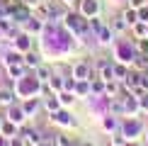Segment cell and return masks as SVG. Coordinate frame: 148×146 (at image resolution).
Returning <instances> with one entry per match:
<instances>
[{
    "instance_id": "obj_6",
    "label": "cell",
    "mask_w": 148,
    "mask_h": 146,
    "mask_svg": "<svg viewBox=\"0 0 148 146\" xmlns=\"http://www.w3.org/2000/svg\"><path fill=\"white\" fill-rule=\"evenodd\" d=\"M22 27H24V32H27V34H39L41 29L46 27V22L41 20V17H36V15H32V17H29L27 22L22 24Z\"/></svg>"
},
{
    "instance_id": "obj_35",
    "label": "cell",
    "mask_w": 148,
    "mask_h": 146,
    "mask_svg": "<svg viewBox=\"0 0 148 146\" xmlns=\"http://www.w3.org/2000/svg\"><path fill=\"white\" fill-rule=\"evenodd\" d=\"M129 5H131V8H136V10H141L143 5H148V0H129Z\"/></svg>"
},
{
    "instance_id": "obj_25",
    "label": "cell",
    "mask_w": 148,
    "mask_h": 146,
    "mask_svg": "<svg viewBox=\"0 0 148 146\" xmlns=\"http://www.w3.org/2000/svg\"><path fill=\"white\" fill-rule=\"evenodd\" d=\"M134 68L141 71V73H146V68H148V56H143V54L136 51V56H134Z\"/></svg>"
},
{
    "instance_id": "obj_23",
    "label": "cell",
    "mask_w": 148,
    "mask_h": 146,
    "mask_svg": "<svg viewBox=\"0 0 148 146\" xmlns=\"http://www.w3.org/2000/svg\"><path fill=\"white\" fill-rule=\"evenodd\" d=\"M53 146H73V139L68 136V134H63V132H58V134H53Z\"/></svg>"
},
{
    "instance_id": "obj_8",
    "label": "cell",
    "mask_w": 148,
    "mask_h": 146,
    "mask_svg": "<svg viewBox=\"0 0 148 146\" xmlns=\"http://www.w3.org/2000/svg\"><path fill=\"white\" fill-rule=\"evenodd\" d=\"M51 122H56V124H63V127H73V124H75V119L71 117V112H68V110H63V107H61L58 112H53V114H51Z\"/></svg>"
},
{
    "instance_id": "obj_1",
    "label": "cell",
    "mask_w": 148,
    "mask_h": 146,
    "mask_svg": "<svg viewBox=\"0 0 148 146\" xmlns=\"http://www.w3.org/2000/svg\"><path fill=\"white\" fill-rule=\"evenodd\" d=\"M121 134L129 139V141H136V139L143 134V124H141V119L138 117H126L124 122H121Z\"/></svg>"
},
{
    "instance_id": "obj_16",
    "label": "cell",
    "mask_w": 148,
    "mask_h": 146,
    "mask_svg": "<svg viewBox=\"0 0 148 146\" xmlns=\"http://www.w3.org/2000/svg\"><path fill=\"white\" fill-rule=\"evenodd\" d=\"M0 136H5V139L17 136V124H15V122H10V119H5L3 124H0Z\"/></svg>"
},
{
    "instance_id": "obj_42",
    "label": "cell",
    "mask_w": 148,
    "mask_h": 146,
    "mask_svg": "<svg viewBox=\"0 0 148 146\" xmlns=\"http://www.w3.org/2000/svg\"><path fill=\"white\" fill-rule=\"evenodd\" d=\"M0 107H3V105H0Z\"/></svg>"
},
{
    "instance_id": "obj_19",
    "label": "cell",
    "mask_w": 148,
    "mask_h": 146,
    "mask_svg": "<svg viewBox=\"0 0 148 146\" xmlns=\"http://www.w3.org/2000/svg\"><path fill=\"white\" fill-rule=\"evenodd\" d=\"M97 39H100V44H112L114 41V32H112V27H109V24H104V27L100 29V32H97Z\"/></svg>"
},
{
    "instance_id": "obj_9",
    "label": "cell",
    "mask_w": 148,
    "mask_h": 146,
    "mask_svg": "<svg viewBox=\"0 0 148 146\" xmlns=\"http://www.w3.org/2000/svg\"><path fill=\"white\" fill-rule=\"evenodd\" d=\"M15 97H17V93L10 88V85H0V105L3 107L15 105Z\"/></svg>"
},
{
    "instance_id": "obj_10",
    "label": "cell",
    "mask_w": 148,
    "mask_h": 146,
    "mask_svg": "<svg viewBox=\"0 0 148 146\" xmlns=\"http://www.w3.org/2000/svg\"><path fill=\"white\" fill-rule=\"evenodd\" d=\"M27 73H29V68L24 66V61H22V63H15V66H8V76L15 78V81H22Z\"/></svg>"
},
{
    "instance_id": "obj_13",
    "label": "cell",
    "mask_w": 148,
    "mask_h": 146,
    "mask_svg": "<svg viewBox=\"0 0 148 146\" xmlns=\"http://www.w3.org/2000/svg\"><path fill=\"white\" fill-rule=\"evenodd\" d=\"M51 76H53L51 68H49V66H44V63H39V66L34 68V78H36L39 83H49V81H51Z\"/></svg>"
},
{
    "instance_id": "obj_20",
    "label": "cell",
    "mask_w": 148,
    "mask_h": 146,
    "mask_svg": "<svg viewBox=\"0 0 148 146\" xmlns=\"http://www.w3.org/2000/svg\"><path fill=\"white\" fill-rule=\"evenodd\" d=\"M22 56H24V54H20L17 49H10V51L5 54V59H3L5 68H8V66H15V63H22Z\"/></svg>"
},
{
    "instance_id": "obj_40",
    "label": "cell",
    "mask_w": 148,
    "mask_h": 146,
    "mask_svg": "<svg viewBox=\"0 0 148 146\" xmlns=\"http://www.w3.org/2000/svg\"><path fill=\"white\" fill-rule=\"evenodd\" d=\"M126 146H138V144H136V141H134V144H129V141H126Z\"/></svg>"
},
{
    "instance_id": "obj_32",
    "label": "cell",
    "mask_w": 148,
    "mask_h": 146,
    "mask_svg": "<svg viewBox=\"0 0 148 146\" xmlns=\"http://www.w3.org/2000/svg\"><path fill=\"white\" fill-rule=\"evenodd\" d=\"M138 110H141L143 114H148V93L138 97Z\"/></svg>"
},
{
    "instance_id": "obj_22",
    "label": "cell",
    "mask_w": 148,
    "mask_h": 146,
    "mask_svg": "<svg viewBox=\"0 0 148 146\" xmlns=\"http://www.w3.org/2000/svg\"><path fill=\"white\" fill-rule=\"evenodd\" d=\"M119 95V81H104V97H116Z\"/></svg>"
},
{
    "instance_id": "obj_39",
    "label": "cell",
    "mask_w": 148,
    "mask_h": 146,
    "mask_svg": "<svg viewBox=\"0 0 148 146\" xmlns=\"http://www.w3.org/2000/svg\"><path fill=\"white\" fill-rule=\"evenodd\" d=\"M80 146H95V141H88V139H83V141H80Z\"/></svg>"
},
{
    "instance_id": "obj_3",
    "label": "cell",
    "mask_w": 148,
    "mask_h": 146,
    "mask_svg": "<svg viewBox=\"0 0 148 146\" xmlns=\"http://www.w3.org/2000/svg\"><path fill=\"white\" fill-rule=\"evenodd\" d=\"M71 76L75 78V81H90V76H92L90 63H88V61H80V63H75V66H73V71H71Z\"/></svg>"
},
{
    "instance_id": "obj_14",
    "label": "cell",
    "mask_w": 148,
    "mask_h": 146,
    "mask_svg": "<svg viewBox=\"0 0 148 146\" xmlns=\"http://www.w3.org/2000/svg\"><path fill=\"white\" fill-rule=\"evenodd\" d=\"M41 105H44V110H46L49 114H53V112H58V110H61V102H58V97H56V95L41 97Z\"/></svg>"
},
{
    "instance_id": "obj_33",
    "label": "cell",
    "mask_w": 148,
    "mask_h": 146,
    "mask_svg": "<svg viewBox=\"0 0 148 146\" xmlns=\"http://www.w3.org/2000/svg\"><path fill=\"white\" fill-rule=\"evenodd\" d=\"M138 54L148 56V36H146V39H138Z\"/></svg>"
},
{
    "instance_id": "obj_2",
    "label": "cell",
    "mask_w": 148,
    "mask_h": 146,
    "mask_svg": "<svg viewBox=\"0 0 148 146\" xmlns=\"http://www.w3.org/2000/svg\"><path fill=\"white\" fill-rule=\"evenodd\" d=\"M102 12V5H100V0H80V15L83 17H95V15H100Z\"/></svg>"
},
{
    "instance_id": "obj_4",
    "label": "cell",
    "mask_w": 148,
    "mask_h": 146,
    "mask_svg": "<svg viewBox=\"0 0 148 146\" xmlns=\"http://www.w3.org/2000/svg\"><path fill=\"white\" fill-rule=\"evenodd\" d=\"M5 119L15 122V124L20 127V124H24V119H27V112H24L22 105H10L8 107V117H5Z\"/></svg>"
},
{
    "instance_id": "obj_37",
    "label": "cell",
    "mask_w": 148,
    "mask_h": 146,
    "mask_svg": "<svg viewBox=\"0 0 148 146\" xmlns=\"http://www.w3.org/2000/svg\"><path fill=\"white\" fill-rule=\"evenodd\" d=\"M39 3H41V0H22V5H27V8H32V10H34Z\"/></svg>"
},
{
    "instance_id": "obj_17",
    "label": "cell",
    "mask_w": 148,
    "mask_h": 146,
    "mask_svg": "<svg viewBox=\"0 0 148 146\" xmlns=\"http://www.w3.org/2000/svg\"><path fill=\"white\" fill-rule=\"evenodd\" d=\"M75 97H90L92 90H90V81H75V88H73Z\"/></svg>"
},
{
    "instance_id": "obj_5",
    "label": "cell",
    "mask_w": 148,
    "mask_h": 146,
    "mask_svg": "<svg viewBox=\"0 0 148 146\" xmlns=\"http://www.w3.org/2000/svg\"><path fill=\"white\" fill-rule=\"evenodd\" d=\"M20 134H22V139H24V144H27V146H39L41 141H44L41 132H36V129H29V127H24V129H22Z\"/></svg>"
},
{
    "instance_id": "obj_15",
    "label": "cell",
    "mask_w": 148,
    "mask_h": 146,
    "mask_svg": "<svg viewBox=\"0 0 148 146\" xmlns=\"http://www.w3.org/2000/svg\"><path fill=\"white\" fill-rule=\"evenodd\" d=\"M90 90H92V95L104 97V81L100 76H90Z\"/></svg>"
},
{
    "instance_id": "obj_29",
    "label": "cell",
    "mask_w": 148,
    "mask_h": 146,
    "mask_svg": "<svg viewBox=\"0 0 148 146\" xmlns=\"http://www.w3.org/2000/svg\"><path fill=\"white\" fill-rule=\"evenodd\" d=\"M88 24H90V29H92V32H100V29L104 27V24H102V20H100V15H95V17H90V20H88Z\"/></svg>"
},
{
    "instance_id": "obj_24",
    "label": "cell",
    "mask_w": 148,
    "mask_h": 146,
    "mask_svg": "<svg viewBox=\"0 0 148 146\" xmlns=\"http://www.w3.org/2000/svg\"><path fill=\"white\" fill-rule=\"evenodd\" d=\"M131 32H134L136 39H146V36H148V24H146V22H136V24L131 27Z\"/></svg>"
},
{
    "instance_id": "obj_21",
    "label": "cell",
    "mask_w": 148,
    "mask_h": 146,
    "mask_svg": "<svg viewBox=\"0 0 148 146\" xmlns=\"http://www.w3.org/2000/svg\"><path fill=\"white\" fill-rule=\"evenodd\" d=\"M109 27H112V32H114V34H121V32H126V29H129V24H126V20H124L121 15H116V17H112Z\"/></svg>"
},
{
    "instance_id": "obj_11",
    "label": "cell",
    "mask_w": 148,
    "mask_h": 146,
    "mask_svg": "<svg viewBox=\"0 0 148 146\" xmlns=\"http://www.w3.org/2000/svg\"><path fill=\"white\" fill-rule=\"evenodd\" d=\"M102 127H104V132L114 134V132H116V129H119V127H121V122L116 119V117H114L112 112H109V114H104V117H102Z\"/></svg>"
},
{
    "instance_id": "obj_30",
    "label": "cell",
    "mask_w": 148,
    "mask_h": 146,
    "mask_svg": "<svg viewBox=\"0 0 148 146\" xmlns=\"http://www.w3.org/2000/svg\"><path fill=\"white\" fill-rule=\"evenodd\" d=\"M46 85H49V88H51V90H58V93H61V90H63V81H61L58 76H51V81H49Z\"/></svg>"
},
{
    "instance_id": "obj_34",
    "label": "cell",
    "mask_w": 148,
    "mask_h": 146,
    "mask_svg": "<svg viewBox=\"0 0 148 146\" xmlns=\"http://www.w3.org/2000/svg\"><path fill=\"white\" fill-rule=\"evenodd\" d=\"M138 22H146L148 24V5H143V8L138 10Z\"/></svg>"
},
{
    "instance_id": "obj_41",
    "label": "cell",
    "mask_w": 148,
    "mask_h": 146,
    "mask_svg": "<svg viewBox=\"0 0 148 146\" xmlns=\"http://www.w3.org/2000/svg\"><path fill=\"white\" fill-rule=\"evenodd\" d=\"M146 73H148V68H146Z\"/></svg>"
},
{
    "instance_id": "obj_26",
    "label": "cell",
    "mask_w": 148,
    "mask_h": 146,
    "mask_svg": "<svg viewBox=\"0 0 148 146\" xmlns=\"http://www.w3.org/2000/svg\"><path fill=\"white\" fill-rule=\"evenodd\" d=\"M58 97V102H61V107H68L73 100H75V93H71V90H61V93L56 95Z\"/></svg>"
},
{
    "instance_id": "obj_31",
    "label": "cell",
    "mask_w": 148,
    "mask_h": 146,
    "mask_svg": "<svg viewBox=\"0 0 148 146\" xmlns=\"http://www.w3.org/2000/svg\"><path fill=\"white\" fill-rule=\"evenodd\" d=\"M129 139L124 136V134H112V146H126Z\"/></svg>"
},
{
    "instance_id": "obj_28",
    "label": "cell",
    "mask_w": 148,
    "mask_h": 146,
    "mask_svg": "<svg viewBox=\"0 0 148 146\" xmlns=\"http://www.w3.org/2000/svg\"><path fill=\"white\" fill-rule=\"evenodd\" d=\"M17 49H22V51H29L32 49V44H29V34H17Z\"/></svg>"
},
{
    "instance_id": "obj_27",
    "label": "cell",
    "mask_w": 148,
    "mask_h": 146,
    "mask_svg": "<svg viewBox=\"0 0 148 146\" xmlns=\"http://www.w3.org/2000/svg\"><path fill=\"white\" fill-rule=\"evenodd\" d=\"M129 71H131V68H126V66H121V63H114V81H124V78L129 76Z\"/></svg>"
},
{
    "instance_id": "obj_12",
    "label": "cell",
    "mask_w": 148,
    "mask_h": 146,
    "mask_svg": "<svg viewBox=\"0 0 148 146\" xmlns=\"http://www.w3.org/2000/svg\"><path fill=\"white\" fill-rule=\"evenodd\" d=\"M22 107H24V112H27V117H32V114H36V112H39L41 100H39V97H27V100L22 102Z\"/></svg>"
},
{
    "instance_id": "obj_18",
    "label": "cell",
    "mask_w": 148,
    "mask_h": 146,
    "mask_svg": "<svg viewBox=\"0 0 148 146\" xmlns=\"http://www.w3.org/2000/svg\"><path fill=\"white\" fill-rule=\"evenodd\" d=\"M121 17L126 20L129 27H134V24L138 22V10H136V8H131V5H126V8L121 10Z\"/></svg>"
},
{
    "instance_id": "obj_7",
    "label": "cell",
    "mask_w": 148,
    "mask_h": 146,
    "mask_svg": "<svg viewBox=\"0 0 148 146\" xmlns=\"http://www.w3.org/2000/svg\"><path fill=\"white\" fill-rule=\"evenodd\" d=\"M22 61H24V66H27L29 71H34L36 66L41 63V54L36 51V49H29V51H24V56H22Z\"/></svg>"
},
{
    "instance_id": "obj_38",
    "label": "cell",
    "mask_w": 148,
    "mask_h": 146,
    "mask_svg": "<svg viewBox=\"0 0 148 146\" xmlns=\"http://www.w3.org/2000/svg\"><path fill=\"white\" fill-rule=\"evenodd\" d=\"M10 146H27V144H24V139H10Z\"/></svg>"
},
{
    "instance_id": "obj_36",
    "label": "cell",
    "mask_w": 148,
    "mask_h": 146,
    "mask_svg": "<svg viewBox=\"0 0 148 146\" xmlns=\"http://www.w3.org/2000/svg\"><path fill=\"white\" fill-rule=\"evenodd\" d=\"M141 88L148 93V73H141Z\"/></svg>"
}]
</instances>
